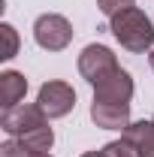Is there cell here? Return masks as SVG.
I'll return each instance as SVG.
<instances>
[{"label":"cell","mask_w":154,"mask_h":157,"mask_svg":"<svg viewBox=\"0 0 154 157\" xmlns=\"http://www.w3.org/2000/svg\"><path fill=\"white\" fill-rule=\"evenodd\" d=\"M151 121H154V118H151Z\"/></svg>","instance_id":"obj_18"},{"label":"cell","mask_w":154,"mask_h":157,"mask_svg":"<svg viewBox=\"0 0 154 157\" xmlns=\"http://www.w3.org/2000/svg\"><path fill=\"white\" fill-rule=\"evenodd\" d=\"M148 60H151V70H154V52H151V58H148Z\"/></svg>","instance_id":"obj_17"},{"label":"cell","mask_w":154,"mask_h":157,"mask_svg":"<svg viewBox=\"0 0 154 157\" xmlns=\"http://www.w3.org/2000/svg\"><path fill=\"white\" fill-rule=\"evenodd\" d=\"M124 136L139 148V157H154V121H133Z\"/></svg>","instance_id":"obj_9"},{"label":"cell","mask_w":154,"mask_h":157,"mask_svg":"<svg viewBox=\"0 0 154 157\" xmlns=\"http://www.w3.org/2000/svg\"><path fill=\"white\" fill-rule=\"evenodd\" d=\"M97 6H100V12H103V15H115L118 9L133 6V0H97Z\"/></svg>","instance_id":"obj_14"},{"label":"cell","mask_w":154,"mask_h":157,"mask_svg":"<svg viewBox=\"0 0 154 157\" xmlns=\"http://www.w3.org/2000/svg\"><path fill=\"white\" fill-rule=\"evenodd\" d=\"M109 30L127 52H136V55L154 45V24L139 6H124L115 15H109Z\"/></svg>","instance_id":"obj_1"},{"label":"cell","mask_w":154,"mask_h":157,"mask_svg":"<svg viewBox=\"0 0 154 157\" xmlns=\"http://www.w3.org/2000/svg\"><path fill=\"white\" fill-rule=\"evenodd\" d=\"M42 124H48V118H45V112L39 109L37 103H18L12 109H3V115H0V127L12 139H21L24 133L37 130Z\"/></svg>","instance_id":"obj_4"},{"label":"cell","mask_w":154,"mask_h":157,"mask_svg":"<svg viewBox=\"0 0 154 157\" xmlns=\"http://www.w3.org/2000/svg\"><path fill=\"white\" fill-rule=\"evenodd\" d=\"M91 121L103 130H127L130 127V103H91Z\"/></svg>","instance_id":"obj_7"},{"label":"cell","mask_w":154,"mask_h":157,"mask_svg":"<svg viewBox=\"0 0 154 157\" xmlns=\"http://www.w3.org/2000/svg\"><path fill=\"white\" fill-rule=\"evenodd\" d=\"M18 142L27 148V151H52V145H55V133H52L48 124H42V127H37V130L24 133Z\"/></svg>","instance_id":"obj_10"},{"label":"cell","mask_w":154,"mask_h":157,"mask_svg":"<svg viewBox=\"0 0 154 157\" xmlns=\"http://www.w3.org/2000/svg\"><path fill=\"white\" fill-rule=\"evenodd\" d=\"M0 157H30V151L21 145L18 139H9V142L0 145Z\"/></svg>","instance_id":"obj_13"},{"label":"cell","mask_w":154,"mask_h":157,"mask_svg":"<svg viewBox=\"0 0 154 157\" xmlns=\"http://www.w3.org/2000/svg\"><path fill=\"white\" fill-rule=\"evenodd\" d=\"M27 94V78L15 73V70H6V73H0V106L3 109H12V106H18L21 100Z\"/></svg>","instance_id":"obj_8"},{"label":"cell","mask_w":154,"mask_h":157,"mask_svg":"<svg viewBox=\"0 0 154 157\" xmlns=\"http://www.w3.org/2000/svg\"><path fill=\"white\" fill-rule=\"evenodd\" d=\"M133 97V78L127 70H112L94 85V103H130Z\"/></svg>","instance_id":"obj_6"},{"label":"cell","mask_w":154,"mask_h":157,"mask_svg":"<svg viewBox=\"0 0 154 157\" xmlns=\"http://www.w3.org/2000/svg\"><path fill=\"white\" fill-rule=\"evenodd\" d=\"M112 70H118V58H115V52L109 45L91 42V45L82 48V55H79V73H82L85 82L97 85L100 78L106 76V73H112Z\"/></svg>","instance_id":"obj_5"},{"label":"cell","mask_w":154,"mask_h":157,"mask_svg":"<svg viewBox=\"0 0 154 157\" xmlns=\"http://www.w3.org/2000/svg\"><path fill=\"white\" fill-rule=\"evenodd\" d=\"M37 106L45 112L48 121H52V118H64V115H70L73 106H76V91H73V85L52 78V82H45V85L39 88Z\"/></svg>","instance_id":"obj_3"},{"label":"cell","mask_w":154,"mask_h":157,"mask_svg":"<svg viewBox=\"0 0 154 157\" xmlns=\"http://www.w3.org/2000/svg\"><path fill=\"white\" fill-rule=\"evenodd\" d=\"M33 39L45 52H64L73 42V24L64 15H58V12H45L33 24Z\"/></svg>","instance_id":"obj_2"},{"label":"cell","mask_w":154,"mask_h":157,"mask_svg":"<svg viewBox=\"0 0 154 157\" xmlns=\"http://www.w3.org/2000/svg\"><path fill=\"white\" fill-rule=\"evenodd\" d=\"M0 36H3V52H0V58L12 60L18 55V33H15V27L3 21V24H0Z\"/></svg>","instance_id":"obj_11"},{"label":"cell","mask_w":154,"mask_h":157,"mask_svg":"<svg viewBox=\"0 0 154 157\" xmlns=\"http://www.w3.org/2000/svg\"><path fill=\"white\" fill-rule=\"evenodd\" d=\"M82 157H109V154H106V151L100 148V151H85V154H82Z\"/></svg>","instance_id":"obj_15"},{"label":"cell","mask_w":154,"mask_h":157,"mask_svg":"<svg viewBox=\"0 0 154 157\" xmlns=\"http://www.w3.org/2000/svg\"><path fill=\"white\" fill-rule=\"evenodd\" d=\"M30 157H52L48 151H30Z\"/></svg>","instance_id":"obj_16"},{"label":"cell","mask_w":154,"mask_h":157,"mask_svg":"<svg viewBox=\"0 0 154 157\" xmlns=\"http://www.w3.org/2000/svg\"><path fill=\"white\" fill-rule=\"evenodd\" d=\"M103 151H106L109 157H139V148H136L127 136H121V139H115V142H109V145H103Z\"/></svg>","instance_id":"obj_12"}]
</instances>
